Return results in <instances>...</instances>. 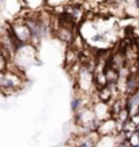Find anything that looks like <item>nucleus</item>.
<instances>
[{
  "label": "nucleus",
  "instance_id": "2",
  "mask_svg": "<svg viewBox=\"0 0 139 147\" xmlns=\"http://www.w3.org/2000/svg\"><path fill=\"white\" fill-rule=\"evenodd\" d=\"M82 108H83V100H82V97H79V96L74 97L73 100H71V110H73L74 113H77Z\"/></svg>",
  "mask_w": 139,
  "mask_h": 147
},
{
  "label": "nucleus",
  "instance_id": "1",
  "mask_svg": "<svg viewBox=\"0 0 139 147\" xmlns=\"http://www.w3.org/2000/svg\"><path fill=\"white\" fill-rule=\"evenodd\" d=\"M22 78L15 69H6L0 72V91L4 94H11L21 89Z\"/></svg>",
  "mask_w": 139,
  "mask_h": 147
},
{
  "label": "nucleus",
  "instance_id": "4",
  "mask_svg": "<svg viewBox=\"0 0 139 147\" xmlns=\"http://www.w3.org/2000/svg\"><path fill=\"white\" fill-rule=\"evenodd\" d=\"M7 0H0V3H6Z\"/></svg>",
  "mask_w": 139,
  "mask_h": 147
},
{
  "label": "nucleus",
  "instance_id": "3",
  "mask_svg": "<svg viewBox=\"0 0 139 147\" xmlns=\"http://www.w3.org/2000/svg\"><path fill=\"white\" fill-rule=\"evenodd\" d=\"M135 4H136V6L139 7V0H135Z\"/></svg>",
  "mask_w": 139,
  "mask_h": 147
}]
</instances>
